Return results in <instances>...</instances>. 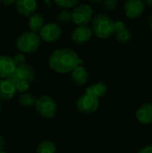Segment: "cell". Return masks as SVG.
<instances>
[{"instance_id": "obj_7", "label": "cell", "mask_w": 152, "mask_h": 153, "mask_svg": "<svg viewBox=\"0 0 152 153\" xmlns=\"http://www.w3.org/2000/svg\"><path fill=\"white\" fill-rule=\"evenodd\" d=\"M62 29L56 22H49L45 24L42 29L39 30V38L41 40L50 43L58 40L62 36Z\"/></svg>"}, {"instance_id": "obj_25", "label": "cell", "mask_w": 152, "mask_h": 153, "mask_svg": "<svg viewBox=\"0 0 152 153\" xmlns=\"http://www.w3.org/2000/svg\"><path fill=\"white\" fill-rule=\"evenodd\" d=\"M12 58H13V62L15 63L16 66L17 65H22V64H25V61H26L25 55L22 54V53H21V52L15 54Z\"/></svg>"}, {"instance_id": "obj_21", "label": "cell", "mask_w": 152, "mask_h": 153, "mask_svg": "<svg viewBox=\"0 0 152 153\" xmlns=\"http://www.w3.org/2000/svg\"><path fill=\"white\" fill-rule=\"evenodd\" d=\"M56 19L60 23L63 24L69 23L72 21V12H70L68 9H62L56 13Z\"/></svg>"}, {"instance_id": "obj_20", "label": "cell", "mask_w": 152, "mask_h": 153, "mask_svg": "<svg viewBox=\"0 0 152 153\" xmlns=\"http://www.w3.org/2000/svg\"><path fill=\"white\" fill-rule=\"evenodd\" d=\"M116 38V39L123 44H126L129 43L132 39H133V33L132 31L126 27L125 29H124L123 30H120L118 32H116L113 34Z\"/></svg>"}, {"instance_id": "obj_6", "label": "cell", "mask_w": 152, "mask_h": 153, "mask_svg": "<svg viewBox=\"0 0 152 153\" xmlns=\"http://www.w3.org/2000/svg\"><path fill=\"white\" fill-rule=\"evenodd\" d=\"M99 100L88 93L81 95L76 101V108L82 114H91L98 110Z\"/></svg>"}, {"instance_id": "obj_34", "label": "cell", "mask_w": 152, "mask_h": 153, "mask_svg": "<svg viewBox=\"0 0 152 153\" xmlns=\"http://www.w3.org/2000/svg\"><path fill=\"white\" fill-rule=\"evenodd\" d=\"M2 112V103H1V100H0V114Z\"/></svg>"}, {"instance_id": "obj_17", "label": "cell", "mask_w": 152, "mask_h": 153, "mask_svg": "<svg viewBox=\"0 0 152 153\" xmlns=\"http://www.w3.org/2000/svg\"><path fill=\"white\" fill-rule=\"evenodd\" d=\"M45 25V19L42 14L39 13H35L29 17L28 21V26L30 30V31L38 33L42 29V27Z\"/></svg>"}, {"instance_id": "obj_3", "label": "cell", "mask_w": 152, "mask_h": 153, "mask_svg": "<svg viewBox=\"0 0 152 153\" xmlns=\"http://www.w3.org/2000/svg\"><path fill=\"white\" fill-rule=\"evenodd\" d=\"M41 39L38 33L26 31L22 33L16 39V48L22 54L35 53L40 47Z\"/></svg>"}, {"instance_id": "obj_12", "label": "cell", "mask_w": 152, "mask_h": 153, "mask_svg": "<svg viewBox=\"0 0 152 153\" xmlns=\"http://www.w3.org/2000/svg\"><path fill=\"white\" fill-rule=\"evenodd\" d=\"M135 117L138 121L142 126H149L152 124V103L145 102L141 105L136 112Z\"/></svg>"}, {"instance_id": "obj_15", "label": "cell", "mask_w": 152, "mask_h": 153, "mask_svg": "<svg viewBox=\"0 0 152 153\" xmlns=\"http://www.w3.org/2000/svg\"><path fill=\"white\" fill-rule=\"evenodd\" d=\"M71 79L77 86H83L89 81V73L82 65L76 66L71 73Z\"/></svg>"}, {"instance_id": "obj_27", "label": "cell", "mask_w": 152, "mask_h": 153, "mask_svg": "<svg viewBox=\"0 0 152 153\" xmlns=\"http://www.w3.org/2000/svg\"><path fill=\"white\" fill-rule=\"evenodd\" d=\"M136 153H152V144L143 146L142 148H141Z\"/></svg>"}, {"instance_id": "obj_2", "label": "cell", "mask_w": 152, "mask_h": 153, "mask_svg": "<svg viewBox=\"0 0 152 153\" xmlns=\"http://www.w3.org/2000/svg\"><path fill=\"white\" fill-rule=\"evenodd\" d=\"M90 28L97 38L108 39L114 34V20L106 13H98L93 16Z\"/></svg>"}, {"instance_id": "obj_16", "label": "cell", "mask_w": 152, "mask_h": 153, "mask_svg": "<svg viewBox=\"0 0 152 153\" xmlns=\"http://www.w3.org/2000/svg\"><path fill=\"white\" fill-rule=\"evenodd\" d=\"M108 92V87L103 82H99L96 83H93L90 86H88L85 89V93H88L90 95H92L99 100L102 97H104Z\"/></svg>"}, {"instance_id": "obj_33", "label": "cell", "mask_w": 152, "mask_h": 153, "mask_svg": "<svg viewBox=\"0 0 152 153\" xmlns=\"http://www.w3.org/2000/svg\"><path fill=\"white\" fill-rule=\"evenodd\" d=\"M89 1L93 3V4H99V3H102L104 0H89Z\"/></svg>"}, {"instance_id": "obj_31", "label": "cell", "mask_w": 152, "mask_h": 153, "mask_svg": "<svg viewBox=\"0 0 152 153\" xmlns=\"http://www.w3.org/2000/svg\"><path fill=\"white\" fill-rule=\"evenodd\" d=\"M148 26L152 31V14H151L148 18Z\"/></svg>"}, {"instance_id": "obj_5", "label": "cell", "mask_w": 152, "mask_h": 153, "mask_svg": "<svg viewBox=\"0 0 152 153\" xmlns=\"http://www.w3.org/2000/svg\"><path fill=\"white\" fill-rule=\"evenodd\" d=\"M93 18V9L88 4H77L72 12V21L77 26L87 25Z\"/></svg>"}, {"instance_id": "obj_36", "label": "cell", "mask_w": 152, "mask_h": 153, "mask_svg": "<svg viewBox=\"0 0 152 153\" xmlns=\"http://www.w3.org/2000/svg\"><path fill=\"white\" fill-rule=\"evenodd\" d=\"M116 1H120V0H116Z\"/></svg>"}, {"instance_id": "obj_35", "label": "cell", "mask_w": 152, "mask_h": 153, "mask_svg": "<svg viewBox=\"0 0 152 153\" xmlns=\"http://www.w3.org/2000/svg\"><path fill=\"white\" fill-rule=\"evenodd\" d=\"M0 153H7V152H5L4 151H0Z\"/></svg>"}, {"instance_id": "obj_22", "label": "cell", "mask_w": 152, "mask_h": 153, "mask_svg": "<svg viewBox=\"0 0 152 153\" xmlns=\"http://www.w3.org/2000/svg\"><path fill=\"white\" fill-rule=\"evenodd\" d=\"M80 0H53V2L61 9H71L74 8Z\"/></svg>"}, {"instance_id": "obj_24", "label": "cell", "mask_w": 152, "mask_h": 153, "mask_svg": "<svg viewBox=\"0 0 152 153\" xmlns=\"http://www.w3.org/2000/svg\"><path fill=\"white\" fill-rule=\"evenodd\" d=\"M102 3H103L104 9L108 12L115 11L117 8V1L116 0H104Z\"/></svg>"}, {"instance_id": "obj_23", "label": "cell", "mask_w": 152, "mask_h": 153, "mask_svg": "<svg viewBox=\"0 0 152 153\" xmlns=\"http://www.w3.org/2000/svg\"><path fill=\"white\" fill-rule=\"evenodd\" d=\"M16 92L19 93H24L27 92L28 90L30 89V83L25 82V81H13Z\"/></svg>"}, {"instance_id": "obj_26", "label": "cell", "mask_w": 152, "mask_h": 153, "mask_svg": "<svg viewBox=\"0 0 152 153\" xmlns=\"http://www.w3.org/2000/svg\"><path fill=\"white\" fill-rule=\"evenodd\" d=\"M126 28V24L122 20H116L114 21V33L123 30Z\"/></svg>"}, {"instance_id": "obj_4", "label": "cell", "mask_w": 152, "mask_h": 153, "mask_svg": "<svg viewBox=\"0 0 152 153\" xmlns=\"http://www.w3.org/2000/svg\"><path fill=\"white\" fill-rule=\"evenodd\" d=\"M37 113L45 119H53L57 114V104L48 95H42L36 100L34 105Z\"/></svg>"}, {"instance_id": "obj_28", "label": "cell", "mask_w": 152, "mask_h": 153, "mask_svg": "<svg viewBox=\"0 0 152 153\" xmlns=\"http://www.w3.org/2000/svg\"><path fill=\"white\" fill-rule=\"evenodd\" d=\"M15 2H16V0H0V3L3 4H5V5L13 4H15Z\"/></svg>"}, {"instance_id": "obj_29", "label": "cell", "mask_w": 152, "mask_h": 153, "mask_svg": "<svg viewBox=\"0 0 152 153\" xmlns=\"http://www.w3.org/2000/svg\"><path fill=\"white\" fill-rule=\"evenodd\" d=\"M4 147H5V140L2 135H0V151H4Z\"/></svg>"}, {"instance_id": "obj_32", "label": "cell", "mask_w": 152, "mask_h": 153, "mask_svg": "<svg viewBox=\"0 0 152 153\" xmlns=\"http://www.w3.org/2000/svg\"><path fill=\"white\" fill-rule=\"evenodd\" d=\"M144 2H145L146 6L152 8V0H144Z\"/></svg>"}, {"instance_id": "obj_14", "label": "cell", "mask_w": 152, "mask_h": 153, "mask_svg": "<svg viewBox=\"0 0 152 153\" xmlns=\"http://www.w3.org/2000/svg\"><path fill=\"white\" fill-rule=\"evenodd\" d=\"M16 68V65L13 58L2 55L0 56V79L11 78Z\"/></svg>"}, {"instance_id": "obj_11", "label": "cell", "mask_w": 152, "mask_h": 153, "mask_svg": "<svg viewBox=\"0 0 152 153\" xmlns=\"http://www.w3.org/2000/svg\"><path fill=\"white\" fill-rule=\"evenodd\" d=\"M16 93L13 81L11 78L0 79V100L9 101Z\"/></svg>"}, {"instance_id": "obj_13", "label": "cell", "mask_w": 152, "mask_h": 153, "mask_svg": "<svg viewBox=\"0 0 152 153\" xmlns=\"http://www.w3.org/2000/svg\"><path fill=\"white\" fill-rule=\"evenodd\" d=\"M15 7L17 12L25 17H30L37 13L38 3L37 0H16Z\"/></svg>"}, {"instance_id": "obj_18", "label": "cell", "mask_w": 152, "mask_h": 153, "mask_svg": "<svg viewBox=\"0 0 152 153\" xmlns=\"http://www.w3.org/2000/svg\"><path fill=\"white\" fill-rule=\"evenodd\" d=\"M56 144L48 140L41 142L36 149V153H56Z\"/></svg>"}, {"instance_id": "obj_1", "label": "cell", "mask_w": 152, "mask_h": 153, "mask_svg": "<svg viewBox=\"0 0 152 153\" xmlns=\"http://www.w3.org/2000/svg\"><path fill=\"white\" fill-rule=\"evenodd\" d=\"M79 60L80 56L74 50L61 48L51 53L48 57V66L57 74H68L79 65Z\"/></svg>"}, {"instance_id": "obj_8", "label": "cell", "mask_w": 152, "mask_h": 153, "mask_svg": "<svg viewBox=\"0 0 152 153\" xmlns=\"http://www.w3.org/2000/svg\"><path fill=\"white\" fill-rule=\"evenodd\" d=\"M144 0H126L124 4L125 14L129 19H138L145 12Z\"/></svg>"}, {"instance_id": "obj_10", "label": "cell", "mask_w": 152, "mask_h": 153, "mask_svg": "<svg viewBox=\"0 0 152 153\" xmlns=\"http://www.w3.org/2000/svg\"><path fill=\"white\" fill-rule=\"evenodd\" d=\"M93 33L91 28L88 25L76 26L71 33V40L76 45H83L89 42Z\"/></svg>"}, {"instance_id": "obj_37", "label": "cell", "mask_w": 152, "mask_h": 153, "mask_svg": "<svg viewBox=\"0 0 152 153\" xmlns=\"http://www.w3.org/2000/svg\"><path fill=\"white\" fill-rule=\"evenodd\" d=\"M151 144H152V143H151Z\"/></svg>"}, {"instance_id": "obj_9", "label": "cell", "mask_w": 152, "mask_h": 153, "mask_svg": "<svg viewBox=\"0 0 152 153\" xmlns=\"http://www.w3.org/2000/svg\"><path fill=\"white\" fill-rule=\"evenodd\" d=\"M36 78V72L34 68L28 64L17 65L11 79L13 81H25L29 83L32 82Z\"/></svg>"}, {"instance_id": "obj_30", "label": "cell", "mask_w": 152, "mask_h": 153, "mask_svg": "<svg viewBox=\"0 0 152 153\" xmlns=\"http://www.w3.org/2000/svg\"><path fill=\"white\" fill-rule=\"evenodd\" d=\"M43 4L45 6H47V8H51L53 5V2L52 0H43Z\"/></svg>"}, {"instance_id": "obj_19", "label": "cell", "mask_w": 152, "mask_h": 153, "mask_svg": "<svg viewBox=\"0 0 152 153\" xmlns=\"http://www.w3.org/2000/svg\"><path fill=\"white\" fill-rule=\"evenodd\" d=\"M37 98L30 92H24V93H21V95L19 96V103L25 107V108H30V107H33L35 105Z\"/></svg>"}]
</instances>
